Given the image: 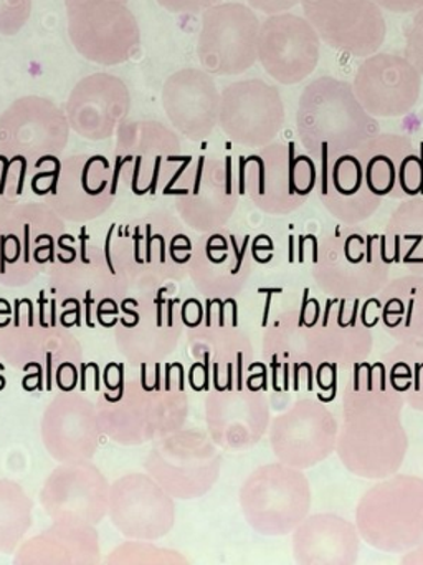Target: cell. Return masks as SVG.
<instances>
[{"mask_svg":"<svg viewBox=\"0 0 423 565\" xmlns=\"http://www.w3.org/2000/svg\"><path fill=\"white\" fill-rule=\"evenodd\" d=\"M402 393L383 362L354 366L343 392V425L336 451L352 475L383 479L405 459L409 438L402 425Z\"/></svg>","mask_w":423,"mask_h":565,"instance_id":"1","label":"cell"},{"mask_svg":"<svg viewBox=\"0 0 423 565\" xmlns=\"http://www.w3.org/2000/svg\"><path fill=\"white\" fill-rule=\"evenodd\" d=\"M296 130L301 147L316 164L350 153L380 134L379 121L364 110L352 84L327 75L304 87Z\"/></svg>","mask_w":423,"mask_h":565,"instance_id":"2","label":"cell"},{"mask_svg":"<svg viewBox=\"0 0 423 565\" xmlns=\"http://www.w3.org/2000/svg\"><path fill=\"white\" fill-rule=\"evenodd\" d=\"M390 266L383 237L359 226L337 227L317 244L313 277L334 299L362 300L389 282Z\"/></svg>","mask_w":423,"mask_h":565,"instance_id":"3","label":"cell"},{"mask_svg":"<svg viewBox=\"0 0 423 565\" xmlns=\"http://www.w3.org/2000/svg\"><path fill=\"white\" fill-rule=\"evenodd\" d=\"M317 164L293 141H273L241 160V190L263 213L286 216L316 190Z\"/></svg>","mask_w":423,"mask_h":565,"instance_id":"4","label":"cell"},{"mask_svg":"<svg viewBox=\"0 0 423 565\" xmlns=\"http://www.w3.org/2000/svg\"><path fill=\"white\" fill-rule=\"evenodd\" d=\"M364 541L383 552H405L423 542V479L392 475L370 488L356 509Z\"/></svg>","mask_w":423,"mask_h":565,"instance_id":"5","label":"cell"},{"mask_svg":"<svg viewBox=\"0 0 423 565\" xmlns=\"http://www.w3.org/2000/svg\"><path fill=\"white\" fill-rule=\"evenodd\" d=\"M116 177L138 194L155 193L164 184L171 191L187 164L181 138L159 121H126L116 131Z\"/></svg>","mask_w":423,"mask_h":565,"instance_id":"6","label":"cell"},{"mask_svg":"<svg viewBox=\"0 0 423 565\" xmlns=\"http://www.w3.org/2000/svg\"><path fill=\"white\" fill-rule=\"evenodd\" d=\"M319 300L314 297L288 306L278 313L264 335L268 372L278 393H310L316 390L314 326Z\"/></svg>","mask_w":423,"mask_h":565,"instance_id":"7","label":"cell"},{"mask_svg":"<svg viewBox=\"0 0 423 565\" xmlns=\"http://www.w3.org/2000/svg\"><path fill=\"white\" fill-rule=\"evenodd\" d=\"M66 29L75 51L101 67L124 64L138 52V19L121 0H93L66 8Z\"/></svg>","mask_w":423,"mask_h":565,"instance_id":"8","label":"cell"},{"mask_svg":"<svg viewBox=\"0 0 423 565\" xmlns=\"http://www.w3.org/2000/svg\"><path fill=\"white\" fill-rule=\"evenodd\" d=\"M260 19L250 6L221 2L202 12L197 57L210 75L230 77L250 71L258 62Z\"/></svg>","mask_w":423,"mask_h":565,"instance_id":"9","label":"cell"},{"mask_svg":"<svg viewBox=\"0 0 423 565\" xmlns=\"http://www.w3.org/2000/svg\"><path fill=\"white\" fill-rule=\"evenodd\" d=\"M69 130L68 118L55 102L39 95L19 98L0 115V154L40 168L65 151Z\"/></svg>","mask_w":423,"mask_h":565,"instance_id":"10","label":"cell"},{"mask_svg":"<svg viewBox=\"0 0 423 565\" xmlns=\"http://www.w3.org/2000/svg\"><path fill=\"white\" fill-rule=\"evenodd\" d=\"M372 350V333L359 309V300L327 297L319 303L314 326L316 388H333L336 373L366 362Z\"/></svg>","mask_w":423,"mask_h":565,"instance_id":"11","label":"cell"},{"mask_svg":"<svg viewBox=\"0 0 423 565\" xmlns=\"http://www.w3.org/2000/svg\"><path fill=\"white\" fill-rule=\"evenodd\" d=\"M284 121L283 98L274 85L248 78L221 90L218 127L235 145L253 150L267 147L276 140Z\"/></svg>","mask_w":423,"mask_h":565,"instance_id":"12","label":"cell"},{"mask_svg":"<svg viewBox=\"0 0 423 565\" xmlns=\"http://www.w3.org/2000/svg\"><path fill=\"white\" fill-rule=\"evenodd\" d=\"M301 8L321 42L334 51L366 58L386 42V18L373 0H301Z\"/></svg>","mask_w":423,"mask_h":565,"instance_id":"13","label":"cell"},{"mask_svg":"<svg viewBox=\"0 0 423 565\" xmlns=\"http://www.w3.org/2000/svg\"><path fill=\"white\" fill-rule=\"evenodd\" d=\"M321 39L301 15H270L260 25L258 62L274 82L297 85L317 68Z\"/></svg>","mask_w":423,"mask_h":565,"instance_id":"14","label":"cell"},{"mask_svg":"<svg viewBox=\"0 0 423 565\" xmlns=\"http://www.w3.org/2000/svg\"><path fill=\"white\" fill-rule=\"evenodd\" d=\"M337 433L336 416L324 403L301 398L274 419L271 445L281 462L311 468L336 449Z\"/></svg>","mask_w":423,"mask_h":565,"instance_id":"15","label":"cell"},{"mask_svg":"<svg viewBox=\"0 0 423 565\" xmlns=\"http://www.w3.org/2000/svg\"><path fill=\"white\" fill-rule=\"evenodd\" d=\"M422 78L405 55L376 52L357 68L352 88L367 114L373 118H397L415 108Z\"/></svg>","mask_w":423,"mask_h":565,"instance_id":"16","label":"cell"},{"mask_svg":"<svg viewBox=\"0 0 423 565\" xmlns=\"http://www.w3.org/2000/svg\"><path fill=\"white\" fill-rule=\"evenodd\" d=\"M359 158L370 190L380 200H409L423 191V158L410 138L379 134L360 145Z\"/></svg>","mask_w":423,"mask_h":565,"instance_id":"17","label":"cell"},{"mask_svg":"<svg viewBox=\"0 0 423 565\" xmlns=\"http://www.w3.org/2000/svg\"><path fill=\"white\" fill-rule=\"evenodd\" d=\"M131 110V95L121 78L99 74L82 78L69 94L65 114L69 128L89 141L116 135Z\"/></svg>","mask_w":423,"mask_h":565,"instance_id":"18","label":"cell"},{"mask_svg":"<svg viewBox=\"0 0 423 565\" xmlns=\"http://www.w3.org/2000/svg\"><path fill=\"white\" fill-rule=\"evenodd\" d=\"M162 107L181 137L200 143L218 127L220 92L204 68H182L164 82Z\"/></svg>","mask_w":423,"mask_h":565,"instance_id":"19","label":"cell"},{"mask_svg":"<svg viewBox=\"0 0 423 565\" xmlns=\"http://www.w3.org/2000/svg\"><path fill=\"white\" fill-rule=\"evenodd\" d=\"M172 188V193L181 200V210L194 213L192 223H224L237 206L234 173L218 158L188 160Z\"/></svg>","mask_w":423,"mask_h":565,"instance_id":"20","label":"cell"},{"mask_svg":"<svg viewBox=\"0 0 423 565\" xmlns=\"http://www.w3.org/2000/svg\"><path fill=\"white\" fill-rule=\"evenodd\" d=\"M330 216L346 226H357L379 210V196L367 183L362 164L354 151L317 164L316 190Z\"/></svg>","mask_w":423,"mask_h":565,"instance_id":"21","label":"cell"},{"mask_svg":"<svg viewBox=\"0 0 423 565\" xmlns=\"http://www.w3.org/2000/svg\"><path fill=\"white\" fill-rule=\"evenodd\" d=\"M260 525L267 534L294 531L310 514L311 488L306 476L286 462L261 469Z\"/></svg>","mask_w":423,"mask_h":565,"instance_id":"22","label":"cell"},{"mask_svg":"<svg viewBox=\"0 0 423 565\" xmlns=\"http://www.w3.org/2000/svg\"><path fill=\"white\" fill-rule=\"evenodd\" d=\"M293 552L300 564H352L359 555V531L340 515H311L294 529Z\"/></svg>","mask_w":423,"mask_h":565,"instance_id":"23","label":"cell"},{"mask_svg":"<svg viewBox=\"0 0 423 565\" xmlns=\"http://www.w3.org/2000/svg\"><path fill=\"white\" fill-rule=\"evenodd\" d=\"M382 329L400 343L423 342V276L403 274L377 294Z\"/></svg>","mask_w":423,"mask_h":565,"instance_id":"24","label":"cell"},{"mask_svg":"<svg viewBox=\"0 0 423 565\" xmlns=\"http://www.w3.org/2000/svg\"><path fill=\"white\" fill-rule=\"evenodd\" d=\"M382 237L390 266L423 276V198L403 200L390 216Z\"/></svg>","mask_w":423,"mask_h":565,"instance_id":"25","label":"cell"},{"mask_svg":"<svg viewBox=\"0 0 423 565\" xmlns=\"http://www.w3.org/2000/svg\"><path fill=\"white\" fill-rule=\"evenodd\" d=\"M382 362L403 402L423 412V342L400 343Z\"/></svg>","mask_w":423,"mask_h":565,"instance_id":"26","label":"cell"},{"mask_svg":"<svg viewBox=\"0 0 423 565\" xmlns=\"http://www.w3.org/2000/svg\"><path fill=\"white\" fill-rule=\"evenodd\" d=\"M32 15V0H0V35L19 34Z\"/></svg>","mask_w":423,"mask_h":565,"instance_id":"27","label":"cell"},{"mask_svg":"<svg viewBox=\"0 0 423 565\" xmlns=\"http://www.w3.org/2000/svg\"><path fill=\"white\" fill-rule=\"evenodd\" d=\"M403 55L423 77V8L415 12L412 24L406 29Z\"/></svg>","mask_w":423,"mask_h":565,"instance_id":"28","label":"cell"},{"mask_svg":"<svg viewBox=\"0 0 423 565\" xmlns=\"http://www.w3.org/2000/svg\"><path fill=\"white\" fill-rule=\"evenodd\" d=\"M162 9L171 14H202L218 0H155Z\"/></svg>","mask_w":423,"mask_h":565,"instance_id":"29","label":"cell"},{"mask_svg":"<svg viewBox=\"0 0 423 565\" xmlns=\"http://www.w3.org/2000/svg\"><path fill=\"white\" fill-rule=\"evenodd\" d=\"M253 11L263 12L267 15L284 14L301 4V0H247Z\"/></svg>","mask_w":423,"mask_h":565,"instance_id":"30","label":"cell"},{"mask_svg":"<svg viewBox=\"0 0 423 565\" xmlns=\"http://www.w3.org/2000/svg\"><path fill=\"white\" fill-rule=\"evenodd\" d=\"M382 11L393 14H415L423 8V0H373Z\"/></svg>","mask_w":423,"mask_h":565,"instance_id":"31","label":"cell"},{"mask_svg":"<svg viewBox=\"0 0 423 565\" xmlns=\"http://www.w3.org/2000/svg\"><path fill=\"white\" fill-rule=\"evenodd\" d=\"M85 2H93V0H65V8H72V6L85 4ZM124 4H128L129 0H121Z\"/></svg>","mask_w":423,"mask_h":565,"instance_id":"32","label":"cell"}]
</instances>
